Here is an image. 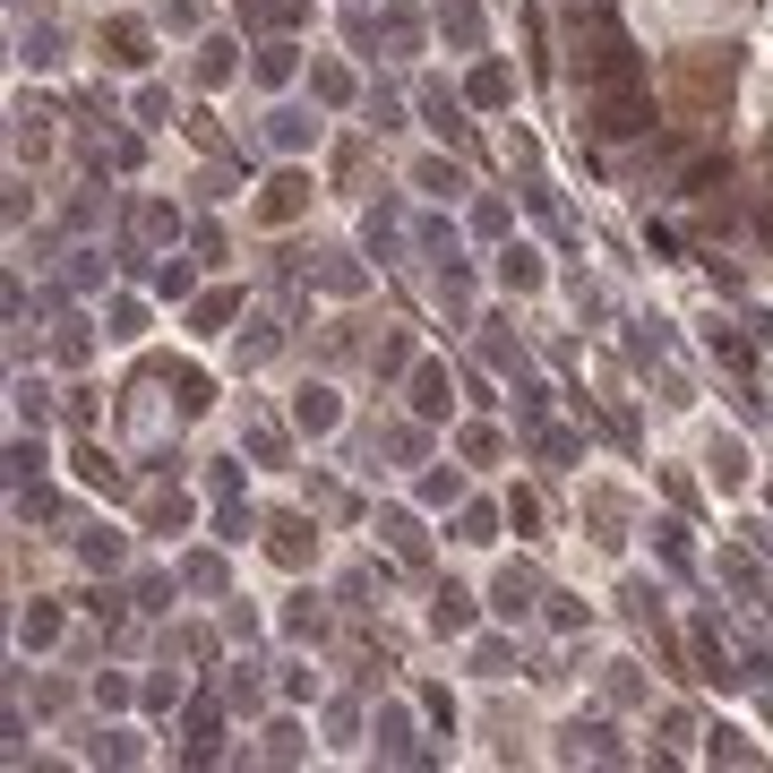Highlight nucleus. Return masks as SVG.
Instances as JSON below:
<instances>
[{"mask_svg":"<svg viewBox=\"0 0 773 773\" xmlns=\"http://www.w3.org/2000/svg\"><path fill=\"white\" fill-rule=\"evenodd\" d=\"M636 129H653V96L636 78L628 87H593V138H636Z\"/></svg>","mask_w":773,"mask_h":773,"instance_id":"obj_1","label":"nucleus"},{"mask_svg":"<svg viewBox=\"0 0 773 773\" xmlns=\"http://www.w3.org/2000/svg\"><path fill=\"white\" fill-rule=\"evenodd\" d=\"M430 619H439V628H464V619H473V602H464L455 584H439V611H430Z\"/></svg>","mask_w":773,"mask_h":773,"instance_id":"obj_5","label":"nucleus"},{"mask_svg":"<svg viewBox=\"0 0 773 773\" xmlns=\"http://www.w3.org/2000/svg\"><path fill=\"white\" fill-rule=\"evenodd\" d=\"M765 241H773V215H765Z\"/></svg>","mask_w":773,"mask_h":773,"instance_id":"obj_6","label":"nucleus"},{"mask_svg":"<svg viewBox=\"0 0 773 773\" xmlns=\"http://www.w3.org/2000/svg\"><path fill=\"white\" fill-rule=\"evenodd\" d=\"M473 103H508V69H499V61L473 69Z\"/></svg>","mask_w":773,"mask_h":773,"instance_id":"obj_4","label":"nucleus"},{"mask_svg":"<svg viewBox=\"0 0 773 773\" xmlns=\"http://www.w3.org/2000/svg\"><path fill=\"white\" fill-rule=\"evenodd\" d=\"M499 611H508V619L533 611V576H524V568H508V576H499Z\"/></svg>","mask_w":773,"mask_h":773,"instance_id":"obj_3","label":"nucleus"},{"mask_svg":"<svg viewBox=\"0 0 773 773\" xmlns=\"http://www.w3.org/2000/svg\"><path fill=\"white\" fill-rule=\"evenodd\" d=\"M713 181H731V155H713V147H705V155H687V163H679L671 198H705Z\"/></svg>","mask_w":773,"mask_h":773,"instance_id":"obj_2","label":"nucleus"}]
</instances>
